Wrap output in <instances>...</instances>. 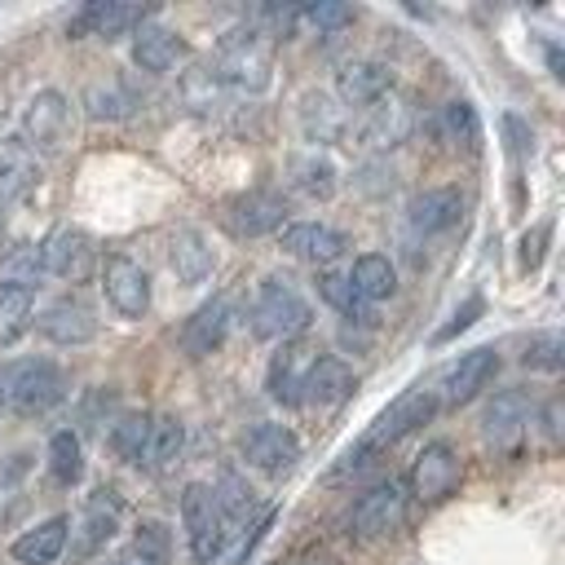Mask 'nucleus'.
<instances>
[{
    "label": "nucleus",
    "mask_w": 565,
    "mask_h": 565,
    "mask_svg": "<svg viewBox=\"0 0 565 565\" xmlns=\"http://www.w3.org/2000/svg\"><path fill=\"white\" fill-rule=\"evenodd\" d=\"M40 335L44 340H53V344H88L93 335H97V313H93V305L88 300H79V296H62V300H53L44 313H40Z\"/></svg>",
    "instance_id": "obj_17"
},
{
    "label": "nucleus",
    "mask_w": 565,
    "mask_h": 565,
    "mask_svg": "<svg viewBox=\"0 0 565 565\" xmlns=\"http://www.w3.org/2000/svg\"><path fill=\"white\" fill-rule=\"evenodd\" d=\"M66 119H71L66 97L57 88H40L22 110V141L31 150H57L66 137Z\"/></svg>",
    "instance_id": "obj_15"
},
{
    "label": "nucleus",
    "mask_w": 565,
    "mask_h": 565,
    "mask_svg": "<svg viewBox=\"0 0 565 565\" xmlns=\"http://www.w3.org/2000/svg\"><path fill=\"white\" fill-rule=\"evenodd\" d=\"M543 238H547V225H534V234L521 238V260L525 265H539L543 260Z\"/></svg>",
    "instance_id": "obj_47"
},
{
    "label": "nucleus",
    "mask_w": 565,
    "mask_h": 565,
    "mask_svg": "<svg viewBox=\"0 0 565 565\" xmlns=\"http://www.w3.org/2000/svg\"><path fill=\"white\" fill-rule=\"evenodd\" d=\"M230 300L225 296H212V300H203L190 318H185V327H181V349H185V358H207V353H216L221 344H225V335H230Z\"/></svg>",
    "instance_id": "obj_18"
},
{
    "label": "nucleus",
    "mask_w": 565,
    "mask_h": 565,
    "mask_svg": "<svg viewBox=\"0 0 565 565\" xmlns=\"http://www.w3.org/2000/svg\"><path fill=\"white\" fill-rule=\"evenodd\" d=\"M110 565H124V561H110Z\"/></svg>",
    "instance_id": "obj_50"
},
{
    "label": "nucleus",
    "mask_w": 565,
    "mask_h": 565,
    "mask_svg": "<svg viewBox=\"0 0 565 565\" xmlns=\"http://www.w3.org/2000/svg\"><path fill=\"white\" fill-rule=\"evenodd\" d=\"M318 296H322L335 313H344V318H353V322H375V309L358 296V287L349 282V274H322V278H318Z\"/></svg>",
    "instance_id": "obj_34"
},
{
    "label": "nucleus",
    "mask_w": 565,
    "mask_h": 565,
    "mask_svg": "<svg viewBox=\"0 0 565 565\" xmlns=\"http://www.w3.org/2000/svg\"><path fill=\"white\" fill-rule=\"evenodd\" d=\"M406 499H411V494H406V481H397V477L371 486V490L353 503V512H349V534H353V539L393 534V530L402 525V516H406Z\"/></svg>",
    "instance_id": "obj_7"
},
{
    "label": "nucleus",
    "mask_w": 565,
    "mask_h": 565,
    "mask_svg": "<svg viewBox=\"0 0 565 565\" xmlns=\"http://www.w3.org/2000/svg\"><path fill=\"white\" fill-rule=\"evenodd\" d=\"M411 128H415L411 106H402V102H380V106H375V115H371V124L362 128V141H366V146H375V150H388V146L406 141V137H411Z\"/></svg>",
    "instance_id": "obj_29"
},
{
    "label": "nucleus",
    "mask_w": 565,
    "mask_h": 565,
    "mask_svg": "<svg viewBox=\"0 0 565 565\" xmlns=\"http://www.w3.org/2000/svg\"><path fill=\"white\" fill-rule=\"evenodd\" d=\"M168 260H172V274L181 278V282H203L207 274H212V265H216V256H212V247H207V238L199 234V230H190V225H181L177 234H172V247H168Z\"/></svg>",
    "instance_id": "obj_26"
},
{
    "label": "nucleus",
    "mask_w": 565,
    "mask_h": 565,
    "mask_svg": "<svg viewBox=\"0 0 565 565\" xmlns=\"http://www.w3.org/2000/svg\"><path fill=\"white\" fill-rule=\"evenodd\" d=\"M282 221H287V199L278 190H247L221 207V230L230 238H265L282 230Z\"/></svg>",
    "instance_id": "obj_6"
},
{
    "label": "nucleus",
    "mask_w": 565,
    "mask_h": 565,
    "mask_svg": "<svg viewBox=\"0 0 565 565\" xmlns=\"http://www.w3.org/2000/svg\"><path fill=\"white\" fill-rule=\"evenodd\" d=\"M300 128H305L309 141H335V137L344 132V110H340L331 97L309 93V97L300 102Z\"/></svg>",
    "instance_id": "obj_31"
},
{
    "label": "nucleus",
    "mask_w": 565,
    "mask_h": 565,
    "mask_svg": "<svg viewBox=\"0 0 565 565\" xmlns=\"http://www.w3.org/2000/svg\"><path fill=\"white\" fill-rule=\"evenodd\" d=\"M459 486V455L450 441H428L419 450V459L411 463V477H406V494L419 499V503H437L446 499L450 490Z\"/></svg>",
    "instance_id": "obj_11"
},
{
    "label": "nucleus",
    "mask_w": 565,
    "mask_h": 565,
    "mask_svg": "<svg viewBox=\"0 0 565 565\" xmlns=\"http://www.w3.org/2000/svg\"><path fill=\"white\" fill-rule=\"evenodd\" d=\"M349 282L358 287V296H362L366 305H375V300H388V296L397 291V269H393V260H388V256L366 252V256H358V260H353Z\"/></svg>",
    "instance_id": "obj_28"
},
{
    "label": "nucleus",
    "mask_w": 565,
    "mask_h": 565,
    "mask_svg": "<svg viewBox=\"0 0 565 565\" xmlns=\"http://www.w3.org/2000/svg\"><path fill=\"white\" fill-rule=\"evenodd\" d=\"M66 534H71V521L66 516H49V521L22 530L9 552H13L18 565H53L62 556V547H66Z\"/></svg>",
    "instance_id": "obj_23"
},
{
    "label": "nucleus",
    "mask_w": 565,
    "mask_h": 565,
    "mask_svg": "<svg viewBox=\"0 0 565 565\" xmlns=\"http://www.w3.org/2000/svg\"><path fill=\"white\" fill-rule=\"evenodd\" d=\"M84 106H88V119L119 124V119H128V115L137 110V93H132L124 79H102V84H88Z\"/></svg>",
    "instance_id": "obj_30"
},
{
    "label": "nucleus",
    "mask_w": 565,
    "mask_h": 565,
    "mask_svg": "<svg viewBox=\"0 0 565 565\" xmlns=\"http://www.w3.org/2000/svg\"><path fill=\"white\" fill-rule=\"evenodd\" d=\"M269 397L282 406H300V375H296V349L278 353L269 362Z\"/></svg>",
    "instance_id": "obj_39"
},
{
    "label": "nucleus",
    "mask_w": 565,
    "mask_h": 565,
    "mask_svg": "<svg viewBox=\"0 0 565 565\" xmlns=\"http://www.w3.org/2000/svg\"><path fill=\"white\" fill-rule=\"evenodd\" d=\"M181 525H185V539H190V556L194 561H216L225 552V512H221V499L207 481H190L185 494H181Z\"/></svg>",
    "instance_id": "obj_4"
},
{
    "label": "nucleus",
    "mask_w": 565,
    "mask_h": 565,
    "mask_svg": "<svg viewBox=\"0 0 565 565\" xmlns=\"http://www.w3.org/2000/svg\"><path fill=\"white\" fill-rule=\"evenodd\" d=\"M119 499H115V490H93L88 494V503H84V512H79V521L71 525V552L75 556H93V552H102L110 539H115V530H119Z\"/></svg>",
    "instance_id": "obj_14"
},
{
    "label": "nucleus",
    "mask_w": 565,
    "mask_h": 565,
    "mask_svg": "<svg viewBox=\"0 0 565 565\" xmlns=\"http://www.w3.org/2000/svg\"><path fill=\"white\" fill-rule=\"evenodd\" d=\"M102 291L119 318H141L150 309V274L132 256H106L102 260Z\"/></svg>",
    "instance_id": "obj_12"
},
{
    "label": "nucleus",
    "mask_w": 565,
    "mask_h": 565,
    "mask_svg": "<svg viewBox=\"0 0 565 565\" xmlns=\"http://www.w3.org/2000/svg\"><path fill=\"white\" fill-rule=\"evenodd\" d=\"M243 459L252 468L269 472V477H282L300 459V437L291 428H282V424H252L243 433Z\"/></svg>",
    "instance_id": "obj_13"
},
{
    "label": "nucleus",
    "mask_w": 565,
    "mask_h": 565,
    "mask_svg": "<svg viewBox=\"0 0 565 565\" xmlns=\"http://www.w3.org/2000/svg\"><path fill=\"white\" fill-rule=\"evenodd\" d=\"M433 415H437V397H433V388H411V393H402L397 402H388V406L375 415V424L358 437V446L371 450V455H380L384 446L402 441L406 433H415V428L428 424Z\"/></svg>",
    "instance_id": "obj_5"
},
{
    "label": "nucleus",
    "mask_w": 565,
    "mask_h": 565,
    "mask_svg": "<svg viewBox=\"0 0 565 565\" xmlns=\"http://www.w3.org/2000/svg\"><path fill=\"white\" fill-rule=\"evenodd\" d=\"M335 88H340L344 106H371V102H384V97H388V88H393V71H388L384 62L358 57V62H344V66H340Z\"/></svg>",
    "instance_id": "obj_21"
},
{
    "label": "nucleus",
    "mask_w": 565,
    "mask_h": 565,
    "mask_svg": "<svg viewBox=\"0 0 565 565\" xmlns=\"http://www.w3.org/2000/svg\"><path fill=\"white\" fill-rule=\"evenodd\" d=\"M353 393V371L340 362V358H313L309 371L300 375V402L309 406H335Z\"/></svg>",
    "instance_id": "obj_22"
},
{
    "label": "nucleus",
    "mask_w": 565,
    "mask_h": 565,
    "mask_svg": "<svg viewBox=\"0 0 565 565\" xmlns=\"http://www.w3.org/2000/svg\"><path fill=\"white\" fill-rule=\"evenodd\" d=\"M49 472L62 486H75L84 477V450H79V437L71 428H62V433L49 437Z\"/></svg>",
    "instance_id": "obj_35"
},
{
    "label": "nucleus",
    "mask_w": 565,
    "mask_h": 565,
    "mask_svg": "<svg viewBox=\"0 0 565 565\" xmlns=\"http://www.w3.org/2000/svg\"><path fill=\"white\" fill-rule=\"evenodd\" d=\"M31 300L35 291L26 287H0V344L18 340L31 327Z\"/></svg>",
    "instance_id": "obj_36"
},
{
    "label": "nucleus",
    "mask_w": 565,
    "mask_h": 565,
    "mask_svg": "<svg viewBox=\"0 0 565 565\" xmlns=\"http://www.w3.org/2000/svg\"><path fill=\"white\" fill-rule=\"evenodd\" d=\"M503 137H508V150L521 159L534 150V128L521 119V115H503Z\"/></svg>",
    "instance_id": "obj_45"
},
{
    "label": "nucleus",
    "mask_w": 565,
    "mask_h": 565,
    "mask_svg": "<svg viewBox=\"0 0 565 565\" xmlns=\"http://www.w3.org/2000/svg\"><path fill=\"white\" fill-rule=\"evenodd\" d=\"M40 247H13L9 256H0V287H26L35 291L40 287Z\"/></svg>",
    "instance_id": "obj_37"
},
{
    "label": "nucleus",
    "mask_w": 565,
    "mask_h": 565,
    "mask_svg": "<svg viewBox=\"0 0 565 565\" xmlns=\"http://www.w3.org/2000/svg\"><path fill=\"white\" fill-rule=\"evenodd\" d=\"M282 247H287L296 260L331 265V260H340V256H344L349 238H344L335 225H327V221H296V225H287V230H282Z\"/></svg>",
    "instance_id": "obj_19"
},
{
    "label": "nucleus",
    "mask_w": 565,
    "mask_h": 565,
    "mask_svg": "<svg viewBox=\"0 0 565 565\" xmlns=\"http://www.w3.org/2000/svg\"><path fill=\"white\" fill-rule=\"evenodd\" d=\"M212 84L238 88V93H265L269 88V40L260 26H234L212 57L207 71Z\"/></svg>",
    "instance_id": "obj_1"
},
{
    "label": "nucleus",
    "mask_w": 565,
    "mask_h": 565,
    "mask_svg": "<svg viewBox=\"0 0 565 565\" xmlns=\"http://www.w3.org/2000/svg\"><path fill=\"white\" fill-rule=\"evenodd\" d=\"M481 309H486V300H481V296H468V300L455 309V318H450L446 327H437V331H433V344H446V340H455L459 331H468V327L481 318Z\"/></svg>",
    "instance_id": "obj_44"
},
{
    "label": "nucleus",
    "mask_w": 565,
    "mask_h": 565,
    "mask_svg": "<svg viewBox=\"0 0 565 565\" xmlns=\"http://www.w3.org/2000/svg\"><path fill=\"white\" fill-rule=\"evenodd\" d=\"M146 437H150V415L132 411V415H115L110 419V433H106V446L124 459V463H141V450H146Z\"/></svg>",
    "instance_id": "obj_33"
},
{
    "label": "nucleus",
    "mask_w": 565,
    "mask_h": 565,
    "mask_svg": "<svg viewBox=\"0 0 565 565\" xmlns=\"http://www.w3.org/2000/svg\"><path fill=\"white\" fill-rule=\"evenodd\" d=\"M40 181V159L22 137H4L0 141V203L22 199L31 185Z\"/></svg>",
    "instance_id": "obj_24"
},
{
    "label": "nucleus",
    "mask_w": 565,
    "mask_h": 565,
    "mask_svg": "<svg viewBox=\"0 0 565 565\" xmlns=\"http://www.w3.org/2000/svg\"><path fill=\"white\" fill-rule=\"evenodd\" d=\"M185 446V424L177 415H150V437H146V450H141V468L150 472H163Z\"/></svg>",
    "instance_id": "obj_27"
},
{
    "label": "nucleus",
    "mask_w": 565,
    "mask_h": 565,
    "mask_svg": "<svg viewBox=\"0 0 565 565\" xmlns=\"http://www.w3.org/2000/svg\"><path fill=\"white\" fill-rule=\"evenodd\" d=\"M437 132L446 141H463V146H477L481 141V124H477V110L468 102H446L441 115H437Z\"/></svg>",
    "instance_id": "obj_38"
},
{
    "label": "nucleus",
    "mask_w": 565,
    "mask_h": 565,
    "mask_svg": "<svg viewBox=\"0 0 565 565\" xmlns=\"http://www.w3.org/2000/svg\"><path fill=\"white\" fill-rule=\"evenodd\" d=\"M247 318H252V331H256L260 340H291V335L309 331L313 309H309V300H305L291 282L269 278V282L260 287V296H256V305H252Z\"/></svg>",
    "instance_id": "obj_3"
},
{
    "label": "nucleus",
    "mask_w": 565,
    "mask_h": 565,
    "mask_svg": "<svg viewBox=\"0 0 565 565\" xmlns=\"http://www.w3.org/2000/svg\"><path fill=\"white\" fill-rule=\"evenodd\" d=\"M494 371H499V353H494V349L459 353V358L437 375V388H433L437 406H463V402H472V397L494 380Z\"/></svg>",
    "instance_id": "obj_9"
},
{
    "label": "nucleus",
    "mask_w": 565,
    "mask_h": 565,
    "mask_svg": "<svg viewBox=\"0 0 565 565\" xmlns=\"http://www.w3.org/2000/svg\"><path fill=\"white\" fill-rule=\"evenodd\" d=\"M521 362H525L530 371H561V362H565V335H561V331H543V335H534Z\"/></svg>",
    "instance_id": "obj_41"
},
{
    "label": "nucleus",
    "mask_w": 565,
    "mask_h": 565,
    "mask_svg": "<svg viewBox=\"0 0 565 565\" xmlns=\"http://www.w3.org/2000/svg\"><path fill=\"white\" fill-rule=\"evenodd\" d=\"M132 547L141 552L146 565H168V561H172V534H168V525H159V521H141L137 534H132Z\"/></svg>",
    "instance_id": "obj_40"
},
{
    "label": "nucleus",
    "mask_w": 565,
    "mask_h": 565,
    "mask_svg": "<svg viewBox=\"0 0 565 565\" xmlns=\"http://www.w3.org/2000/svg\"><path fill=\"white\" fill-rule=\"evenodd\" d=\"M181 57H185V40L177 31H168V26H141L137 40H132V62L141 71H150V75L172 71Z\"/></svg>",
    "instance_id": "obj_25"
},
{
    "label": "nucleus",
    "mask_w": 565,
    "mask_h": 565,
    "mask_svg": "<svg viewBox=\"0 0 565 565\" xmlns=\"http://www.w3.org/2000/svg\"><path fill=\"white\" fill-rule=\"evenodd\" d=\"M146 18H150L146 4L93 0V4H84V9L66 22V35H71V40H79V35H106V40H115V35H124V31H132V26H146Z\"/></svg>",
    "instance_id": "obj_16"
},
{
    "label": "nucleus",
    "mask_w": 565,
    "mask_h": 565,
    "mask_svg": "<svg viewBox=\"0 0 565 565\" xmlns=\"http://www.w3.org/2000/svg\"><path fill=\"white\" fill-rule=\"evenodd\" d=\"M274 512H278L274 503H265V508H256V516H252V525H247V534H238V543H234V547L225 552V565H243V561L252 556V547H256V543L265 539V530L274 525Z\"/></svg>",
    "instance_id": "obj_43"
},
{
    "label": "nucleus",
    "mask_w": 565,
    "mask_h": 565,
    "mask_svg": "<svg viewBox=\"0 0 565 565\" xmlns=\"http://www.w3.org/2000/svg\"><path fill=\"white\" fill-rule=\"evenodd\" d=\"M287 172H291L287 177L291 190L305 194V199H331L335 194V168L322 154H300V159H291Z\"/></svg>",
    "instance_id": "obj_32"
},
{
    "label": "nucleus",
    "mask_w": 565,
    "mask_h": 565,
    "mask_svg": "<svg viewBox=\"0 0 565 565\" xmlns=\"http://www.w3.org/2000/svg\"><path fill=\"white\" fill-rule=\"evenodd\" d=\"M530 424H534V402H530L525 388H503V393H494V402H490L486 415H481V433H486V441H490L499 455L516 450L521 437L530 433Z\"/></svg>",
    "instance_id": "obj_10"
},
{
    "label": "nucleus",
    "mask_w": 565,
    "mask_h": 565,
    "mask_svg": "<svg viewBox=\"0 0 565 565\" xmlns=\"http://www.w3.org/2000/svg\"><path fill=\"white\" fill-rule=\"evenodd\" d=\"M40 265H44V274H53V278L84 282V278L97 269V243H93L84 230L62 225V230H53V234L40 243Z\"/></svg>",
    "instance_id": "obj_8"
},
{
    "label": "nucleus",
    "mask_w": 565,
    "mask_h": 565,
    "mask_svg": "<svg viewBox=\"0 0 565 565\" xmlns=\"http://www.w3.org/2000/svg\"><path fill=\"white\" fill-rule=\"evenodd\" d=\"M300 22H309L313 31H340L344 22H353V9L340 0H318V4H300Z\"/></svg>",
    "instance_id": "obj_42"
},
{
    "label": "nucleus",
    "mask_w": 565,
    "mask_h": 565,
    "mask_svg": "<svg viewBox=\"0 0 565 565\" xmlns=\"http://www.w3.org/2000/svg\"><path fill=\"white\" fill-rule=\"evenodd\" d=\"M547 66H552V75H561V49H547Z\"/></svg>",
    "instance_id": "obj_49"
},
{
    "label": "nucleus",
    "mask_w": 565,
    "mask_h": 565,
    "mask_svg": "<svg viewBox=\"0 0 565 565\" xmlns=\"http://www.w3.org/2000/svg\"><path fill=\"white\" fill-rule=\"evenodd\" d=\"M66 397V375L62 366L44 358H22L0 366V406L18 415H44Z\"/></svg>",
    "instance_id": "obj_2"
},
{
    "label": "nucleus",
    "mask_w": 565,
    "mask_h": 565,
    "mask_svg": "<svg viewBox=\"0 0 565 565\" xmlns=\"http://www.w3.org/2000/svg\"><path fill=\"white\" fill-rule=\"evenodd\" d=\"M463 216V194L455 185H437V190H419L406 203V221L415 234H441Z\"/></svg>",
    "instance_id": "obj_20"
},
{
    "label": "nucleus",
    "mask_w": 565,
    "mask_h": 565,
    "mask_svg": "<svg viewBox=\"0 0 565 565\" xmlns=\"http://www.w3.org/2000/svg\"><path fill=\"white\" fill-rule=\"evenodd\" d=\"M291 565H340L331 552H322V547H309V552H300Z\"/></svg>",
    "instance_id": "obj_48"
},
{
    "label": "nucleus",
    "mask_w": 565,
    "mask_h": 565,
    "mask_svg": "<svg viewBox=\"0 0 565 565\" xmlns=\"http://www.w3.org/2000/svg\"><path fill=\"white\" fill-rule=\"evenodd\" d=\"M539 424H543L547 446H556V441H561V402H556V397H552V402L539 411Z\"/></svg>",
    "instance_id": "obj_46"
}]
</instances>
